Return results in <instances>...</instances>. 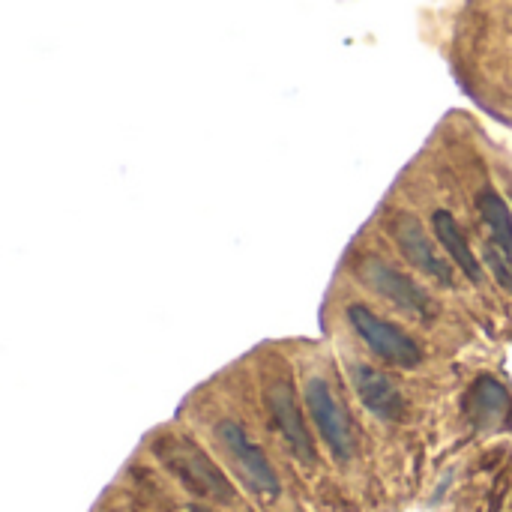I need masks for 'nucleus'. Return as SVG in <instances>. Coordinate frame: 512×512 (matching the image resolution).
Returning <instances> with one entry per match:
<instances>
[{"label": "nucleus", "mask_w": 512, "mask_h": 512, "mask_svg": "<svg viewBox=\"0 0 512 512\" xmlns=\"http://www.w3.org/2000/svg\"><path fill=\"white\" fill-rule=\"evenodd\" d=\"M480 213H483V219H486V225L495 231V240H498V249L507 255V261L512 264V213H510V204L498 195V192H492V189H486L483 195H480Z\"/></svg>", "instance_id": "obj_11"}, {"label": "nucleus", "mask_w": 512, "mask_h": 512, "mask_svg": "<svg viewBox=\"0 0 512 512\" xmlns=\"http://www.w3.org/2000/svg\"><path fill=\"white\" fill-rule=\"evenodd\" d=\"M468 414L480 429H495L507 411H510V396L507 390L495 381V378H480L474 384V390L468 393Z\"/></svg>", "instance_id": "obj_10"}, {"label": "nucleus", "mask_w": 512, "mask_h": 512, "mask_svg": "<svg viewBox=\"0 0 512 512\" xmlns=\"http://www.w3.org/2000/svg\"><path fill=\"white\" fill-rule=\"evenodd\" d=\"M486 264L492 267V273L498 276V282L512 294V273L504 267V264H510L507 255H504L501 249H492V246H489V249H486Z\"/></svg>", "instance_id": "obj_12"}, {"label": "nucleus", "mask_w": 512, "mask_h": 512, "mask_svg": "<svg viewBox=\"0 0 512 512\" xmlns=\"http://www.w3.org/2000/svg\"><path fill=\"white\" fill-rule=\"evenodd\" d=\"M435 237L441 240V246L447 249V255L456 261V267H459L474 285H480V282H483V267H480L477 255L471 252V246H468V240H465V234H462L456 216H450L447 210H438V213H435Z\"/></svg>", "instance_id": "obj_9"}, {"label": "nucleus", "mask_w": 512, "mask_h": 512, "mask_svg": "<svg viewBox=\"0 0 512 512\" xmlns=\"http://www.w3.org/2000/svg\"><path fill=\"white\" fill-rule=\"evenodd\" d=\"M219 438L228 447V453L234 456V462L240 465L243 477L249 480V486H255L264 495H279V477L270 468L267 456L252 444V438L246 435V429L234 420L219 423Z\"/></svg>", "instance_id": "obj_6"}, {"label": "nucleus", "mask_w": 512, "mask_h": 512, "mask_svg": "<svg viewBox=\"0 0 512 512\" xmlns=\"http://www.w3.org/2000/svg\"><path fill=\"white\" fill-rule=\"evenodd\" d=\"M348 321H351V327L360 333V339H363L378 357H384L387 363H396V366H402V369H417V366H420V360H423L420 345H417L411 336H405L396 324L384 321L381 315H375L372 309L357 306V303L348 306Z\"/></svg>", "instance_id": "obj_2"}, {"label": "nucleus", "mask_w": 512, "mask_h": 512, "mask_svg": "<svg viewBox=\"0 0 512 512\" xmlns=\"http://www.w3.org/2000/svg\"><path fill=\"white\" fill-rule=\"evenodd\" d=\"M351 384L360 396V402L381 420H402L405 417V399L399 393V387L378 369L366 366V363H354L351 369Z\"/></svg>", "instance_id": "obj_7"}, {"label": "nucleus", "mask_w": 512, "mask_h": 512, "mask_svg": "<svg viewBox=\"0 0 512 512\" xmlns=\"http://www.w3.org/2000/svg\"><path fill=\"white\" fill-rule=\"evenodd\" d=\"M306 405L312 411V420L321 432V438L327 441L330 453L342 462H348L357 450L354 441V429L348 414L342 411V405L336 402V396L330 393V387L321 378H309L306 381Z\"/></svg>", "instance_id": "obj_3"}, {"label": "nucleus", "mask_w": 512, "mask_h": 512, "mask_svg": "<svg viewBox=\"0 0 512 512\" xmlns=\"http://www.w3.org/2000/svg\"><path fill=\"white\" fill-rule=\"evenodd\" d=\"M360 276H363V282H366L372 291H378L381 297L393 300L399 309H405V312H411V315H417V318H423V321L435 315L432 297H429L417 282H411L405 273L393 270L390 264L369 258V261L363 264Z\"/></svg>", "instance_id": "obj_4"}, {"label": "nucleus", "mask_w": 512, "mask_h": 512, "mask_svg": "<svg viewBox=\"0 0 512 512\" xmlns=\"http://www.w3.org/2000/svg\"><path fill=\"white\" fill-rule=\"evenodd\" d=\"M159 459L165 462V468L195 495L219 501V504H231L234 501V489L225 480V474L207 459V453L198 444H189L183 438H162L156 444Z\"/></svg>", "instance_id": "obj_1"}, {"label": "nucleus", "mask_w": 512, "mask_h": 512, "mask_svg": "<svg viewBox=\"0 0 512 512\" xmlns=\"http://www.w3.org/2000/svg\"><path fill=\"white\" fill-rule=\"evenodd\" d=\"M267 405H270V411H273V417H276V423H279V429H282L288 447L297 453V459L315 462V447H312V438H309V432H306V423H303V417H300V408H297V402H294L291 387L282 384V381L270 384V390H267Z\"/></svg>", "instance_id": "obj_8"}, {"label": "nucleus", "mask_w": 512, "mask_h": 512, "mask_svg": "<svg viewBox=\"0 0 512 512\" xmlns=\"http://www.w3.org/2000/svg\"><path fill=\"white\" fill-rule=\"evenodd\" d=\"M393 240H396L399 252H402L417 270H423L426 276H432L435 282H441V285H447V288L453 285V270H450V264L435 252V246H432V240H429V234H426V228L420 225L417 216H411V213L396 216V222H393Z\"/></svg>", "instance_id": "obj_5"}]
</instances>
